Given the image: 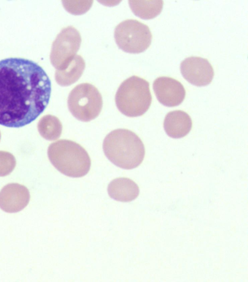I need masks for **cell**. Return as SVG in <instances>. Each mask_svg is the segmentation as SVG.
Listing matches in <instances>:
<instances>
[{
  "label": "cell",
  "instance_id": "obj_1",
  "mask_svg": "<svg viewBox=\"0 0 248 282\" xmlns=\"http://www.w3.org/2000/svg\"><path fill=\"white\" fill-rule=\"evenodd\" d=\"M50 80L32 61L9 58L0 61V125L20 127L35 120L48 104Z\"/></svg>",
  "mask_w": 248,
  "mask_h": 282
},
{
  "label": "cell",
  "instance_id": "obj_2",
  "mask_svg": "<svg viewBox=\"0 0 248 282\" xmlns=\"http://www.w3.org/2000/svg\"><path fill=\"white\" fill-rule=\"evenodd\" d=\"M104 154L116 166L124 169L139 166L145 155V148L140 139L133 131L117 129L108 133L103 143Z\"/></svg>",
  "mask_w": 248,
  "mask_h": 282
},
{
  "label": "cell",
  "instance_id": "obj_3",
  "mask_svg": "<svg viewBox=\"0 0 248 282\" xmlns=\"http://www.w3.org/2000/svg\"><path fill=\"white\" fill-rule=\"evenodd\" d=\"M47 155L54 167L62 174L80 177L90 171L91 159L85 149L73 141L62 139L48 147Z\"/></svg>",
  "mask_w": 248,
  "mask_h": 282
},
{
  "label": "cell",
  "instance_id": "obj_4",
  "mask_svg": "<svg viewBox=\"0 0 248 282\" xmlns=\"http://www.w3.org/2000/svg\"><path fill=\"white\" fill-rule=\"evenodd\" d=\"M152 102L149 82L133 76L124 80L115 95V103L119 111L124 115L135 117L144 114Z\"/></svg>",
  "mask_w": 248,
  "mask_h": 282
},
{
  "label": "cell",
  "instance_id": "obj_5",
  "mask_svg": "<svg viewBox=\"0 0 248 282\" xmlns=\"http://www.w3.org/2000/svg\"><path fill=\"white\" fill-rule=\"evenodd\" d=\"M72 114L82 122H89L96 118L103 106L101 94L93 85L83 83L77 85L70 92L67 100Z\"/></svg>",
  "mask_w": 248,
  "mask_h": 282
},
{
  "label": "cell",
  "instance_id": "obj_6",
  "mask_svg": "<svg viewBox=\"0 0 248 282\" xmlns=\"http://www.w3.org/2000/svg\"><path fill=\"white\" fill-rule=\"evenodd\" d=\"M114 38L119 47L130 53L143 52L150 46L152 35L149 28L135 19H127L115 28Z\"/></svg>",
  "mask_w": 248,
  "mask_h": 282
},
{
  "label": "cell",
  "instance_id": "obj_7",
  "mask_svg": "<svg viewBox=\"0 0 248 282\" xmlns=\"http://www.w3.org/2000/svg\"><path fill=\"white\" fill-rule=\"evenodd\" d=\"M81 42L79 31L72 26L63 28L52 43L50 62L57 70L65 68L76 55Z\"/></svg>",
  "mask_w": 248,
  "mask_h": 282
},
{
  "label": "cell",
  "instance_id": "obj_8",
  "mask_svg": "<svg viewBox=\"0 0 248 282\" xmlns=\"http://www.w3.org/2000/svg\"><path fill=\"white\" fill-rule=\"evenodd\" d=\"M180 70L184 78L197 86H204L212 81L214 69L209 61L199 57L185 59L180 64Z\"/></svg>",
  "mask_w": 248,
  "mask_h": 282
},
{
  "label": "cell",
  "instance_id": "obj_9",
  "mask_svg": "<svg viewBox=\"0 0 248 282\" xmlns=\"http://www.w3.org/2000/svg\"><path fill=\"white\" fill-rule=\"evenodd\" d=\"M153 87L157 100L165 106H178L185 97L186 91L183 85L172 78H157L154 81Z\"/></svg>",
  "mask_w": 248,
  "mask_h": 282
},
{
  "label": "cell",
  "instance_id": "obj_10",
  "mask_svg": "<svg viewBox=\"0 0 248 282\" xmlns=\"http://www.w3.org/2000/svg\"><path fill=\"white\" fill-rule=\"evenodd\" d=\"M30 199V192L26 187L19 184H9L0 191V208L6 212H17L27 205Z\"/></svg>",
  "mask_w": 248,
  "mask_h": 282
},
{
  "label": "cell",
  "instance_id": "obj_11",
  "mask_svg": "<svg viewBox=\"0 0 248 282\" xmlns=\"http://www.w3.org/2000/svg\"><path fill=\"white\" fill-rule=\"evenodd\" d=\"M192 122L190 117L182 110L169 112L164 122V128L167 135L178 139L186 136L190 131Z\"/></svg>",
  "mask_w": 248,
  "mask_h": 282
},
{
  "label": "cell",
  "instance_id": "obj_12",
  "mask_svg": "<svg viewBox=\"0 0 248 282\" xmlns=\"http://www.w3.org/2000/svg\"><path fill=\"white\" fill-rule=\"evenodd\" d=\"M108 191L111 198L124 202H130L135 199L140 192L137 184L132 180L124 177L113 180L108 186Z\"/></svg>",
  "mask_w": 248,
  "mask_h": 282
},
{
  "label": "cell",
  "instance_id": "obj_13",
  "mask_svg": "<svg viewBox=\"0 0 248 282\" xmlns=\"http://www.w3.org/2000/svg\"><path fill=\"white\" fill-rule=\"evenodd\" d=\"M85 67L81 56L76 55L69 64L62 70H57L55 78L58 84L67 86L76 82L81 77Z\"/></svg>",
  "mask_w": 248,
  "mask_h": 282
},
{
  "label": "cell",
  "instance_id": "obj_14",
  "mask_svg": "<svg viewBox=\"0 0 248 282\" xmlns=\"http://www.w3.org/2000/svg\"><path fill=\"white\" fill-rule=\"evenodd\" d=\"M130 7L134 14L144 19L153 18L162 11L163 1L154 0H129Z\"/></svg>",
  "mask_w": 248,
  "mask_h": 282
},
{
  "label": "cell",
  "instance_id": "obj_15",
  "mask_svg": "<svg viewBox=\"0 0 248 282\" xmlns=\"http://www.w3.org/2000/svg\"><path fill=\"white\" fill-rule=\"evenodd\" d=\"M37 127L41 136L49 141L58 139L61 135L62 129L60 120L51 115L43 116L39 120Z\"/></svg>",
  "mask_w": 248,
  "mask_h": 282
},
{
  "label": "cell",
  "instance_id": "obj_16",
  "mask_svg": "<svg viewBox=\"0 0 248 282\" xmlns=\"http://www.w3.org/2000/svg\"><path fill=\"white\" fill-rule=\"evenodd\" d=\"M16 160L11 153L0 151V176L10 174L15 169Z\"/></svg>",
  "mask_w": 248,
  "mask_h": 282
},
{
  "label": "cell",
  "instance_id": "obj_17",
  "mask_svg": "<svg viewBox=\"0 0 248 282\" xmlns=\"http://www.w3.org/2000/svg\"><path fill=\"white\" fill-rule=\"evenodd\" d=\"M0 138H1V133H0Z\"/></svg>",
  "mask_w": 248,
  "mask_h": 282
}]
</instances>
